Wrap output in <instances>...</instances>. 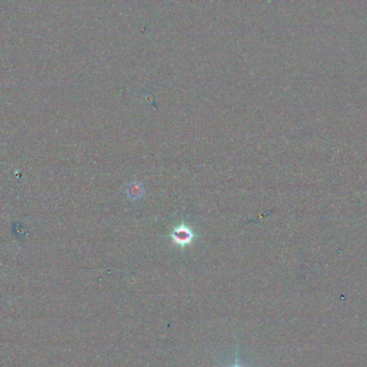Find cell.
<instances>
[{
    "label": "cell",
    "mask_w": 367,
    "mask_h": 367,
    "mask_svg": "<svg viewBox=\"0 0 367 367\" xmlns=\"http://www.w3.org/2000/svg\"><path fill=\"white\" fill-rule=\"evenodd\" d=\"M173 240L177 245H187L188 243L191 242L192 240V232L185 227V225H182V227H177L173 232Z\"/></svg>",
    "instance_id": "1"
},
{
    "label": "cell",
    "mask_w": 367,
    "mask_h": 367,
    "mask_svg": "<svg viewBox=\"0 0 367 367\" xmlns=\"http://www.w3.org/2000/svg\"><path fill=\"white\" fill-rule=\"evenodd\" d=\"M142 187L140 185H130L128 189V195H130L132 199L139 198L142 196Z\"/></svg>",
    "instance_id": "2"
},
{
    "label": "cell",
    "mask_w": 367,
    "mask_h": 367,
    "mask_svg": "<svg viewBox=\"0 0 367 367\" xmlns=\"http://www.w3.org/2000/svg\"><path fill=\"white\" fill-rule=\"evenodd\" d=\"M234 367H238V366H234Z\"/></svg>",
    "instance_id": "3"
}]
</instances>
